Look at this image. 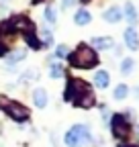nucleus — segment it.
Returning a JSON list of instances; mask_svg holds the SVG:
<instances>
[{
    "label": "nucleus",
    "instance_id": "obj_1",
    "mask_svg": "<svg viewBox=\"0 0 139 147\" xmlns=\"http://www.w3.org/2000/svg\"><path fill=\"white\" fill-rule=\"evenodd\" d=\"M65 100L74 102L76 106L88 108L94 104V94L88 88V84H84L82 80H70L67 88H65Z\"/></svg>",
    "mask_w": 139,
    "mask_h": 147
},
{
    "label": "nucleus",
    "instance_id": "obj_2",
    "mask_svg": "<svg viewBox=\"0 0 139 147\" xmlns=\"http://www.w3.org/2000/svg\"><path fill=\"white\" fill-rule=\"evenodd\" d=\"M67 59H70V63H72L74 67H92V65H96L98 63V55L92 51V47H88V45H80L74 53H70L67 55Z\"/></svg>",
    "mask_w": 139,
    "mask_h": 147
},
{
    "label": "nucleus",
    "instance_id": "obj_3",
    "mask_svg": "<svg viewBox=\"0 0 139 147\" xmlns=\"http://www.w3.org/2000/svg\"><path fill=\"white\" fill-rule=\"evenodd\" d=\"M86 141H90V131L86 125H76L65 133V145L67 147H80Z\"/></svg>",
    "mask_w": 139,
    "mask_h": 147
},
{
    "label": "nucleus",
    "instance_id": "obj_4",
    "mask_svg": "<svg viewBox=\"0 0 139 147\" xmlns=\"http://www.w3.org/2000/svg\"><path fill=\"white\" fill-rule=\"evenodd\" d=\"M111 131L117 139H125L129 135V123L123 115H115L113 121H111Z\"/></svg>",
    "mask_w": 139,
    "mask_h": 147
},
{
    "label": "nucleus",
    "instance_id": "obj_5",
    "mask_svg": "<svg viewBox=\"0 0 139 147\" xmlns=\"http://www.w3.org/2000/svg\"><path fill=\"white\" fill-rule=\"evenodd\" d=\"M6 113H8V117L14 119V121H25V119H29V110H27L23 104H19V102H8V104H6Z\"/></svg>",
    "mask_w": 139,
    "mask_h": 147
},
{
    "label": "nucleus",
    "instance_id": "obj_6",
    "mask_svg": "<svg viewBox=\"0 0 139 147\" xmlns=\"http://www.w3.org/2000/svg\"><path fill=\"white\" fill-rule=\"evenodd\" d=\"M125 45H127L129 49H137V47H139V37H137V31H135L133 27H129V29L125 31Z\"/></svg>",
    "mask_w": 139,
    "mask_h": 147
},
{
    "label": "nucleus",
    "instance_id": "obj_7",
    "mask_svg": "<svg viewBox=\"0 0 139 147\" xmlns=\"http://www.w3.org/2000/svg\"><path fill=\"white\" fill-rule=\"evenodd\" d=\"M33 100H35V104H37L39 108H45L47 106V92L43 90V88H37V90H35L33 92Z\"/></svg>",
    "mask_w": 139,
    "mask_h": 147
},
{
    "label": "nucleus",
    "instance_id": "obj_8",
    "mask_svg": "<svg viewBox=\"0 0 139 147\" xmlns=\"http://www.w3.org/2000/svg\"><path fill=\"white\" fill-rule=\"evenodd\" d=\"M74 21H76V25L84 27V25H88V23L92 21V14L86 10V8H80V10L76 12V16H74Z\"/></svg>",
    "mask_w": 139,
    "mask_h": 147
},
{
    "label": "nucleus",
    "instance_id": "obj_9",
    "mask_svg": "<svg viewBox=\"0 0 139 147\" xmlns=\"http://www.w3.org/2000/svg\"><path fill=\"white\" fill-rule=\"evenodd\" d=\"M121 16H123L121 8L113 6V8H109L107 12H104V21H107V23H119V21H121Z\"/></svg>",
    "mask_w": 139,
    "mask_h": 147
},
{
    "label": "nucleus",
    "instance_id": "obj_10",
    "mask_svg": "<svg viewBox=\"0 0 139 147\" xmlns=\"http://www.w3.org/2000/svg\"><path fill=\"white\" fill-rule=\"evenodd\" d=\"M109 82H111V76H109V71H96V76H94V84L98 88H109Z\"/></svg>",
    "mask_w": 139,
    "mask_h": 147
},
{
    "label": "nucleus",
    "instance_id": "obj_11",
    "mask_svg": "<svg viewBox=\"0 0 139 147\" xmlns=\"http://www.w3.org/2000/svg\"><path fill=\"white\" fill-rule=\"evenodd\" d=\"M92 45L96 49H111L113 47V39H111V37H94Z\"/></svg>",
    "mask_w": 139,
    "mask_h": 147
},
{
    "label": "nucleus",
    "instance_id": "obj_12",
    "mask_svg": "<svg viewBox=\"0 0 139 147\" xmlns=\"http://www.w3.org/2000/svg\"><path fill=\"white\" fill-rule=\"evenodd\" d=\"M25 39H27V43H29L33 49H39V47H41V43L37 41V37H35V33H33V27L25 31Z\"/></svg>",
    "mask_w": 139,
    "mask_h": 147
},
{
    "label": "nucleus",
    "instance_id": "obj_13",
    "mask_svg": "<svg viewBox=\"0 0 139 147\" xmlns=\"http://www.w3.org/2000/svg\"><path fill=\"white\" fill-rule=\"evenodd\" d=\"M125 16H127V21H129L131 25H135V23H137V12H135V6H133L131 2H127V4H125Z\"/></svg>",
    "mask_w": 139,
    "mask_h": 147
},
{
    "label": "nucleus",
    "instance_id": "obj_14",
    "mask_svg": "<svg viewBox=\"0 0 139 147\" xmlns=\"http://www.w3.org/2000/svg\"><path fill=\"white\" fill-rule=\"evenodd\" d=\"M25 51H14V53H10L8 57H6V65H14V63H19L21 59H25Z\"/></svg>",
    "mask_w": 139,
    "mask_h": 147
},
{
    "label": "nucleus",
    "instance_id": "obj_15",
    "mask_svg": "<svg viewBox=\"0 0 139 147\" xmlns=\"http://www.w3.org/2000/svg\"><path fill=\"white\" fill-rule=\"evenodd\" d=\"M127 94H129V88H127L125 84H119V86L115 88V98H117V100H123Z\"/></svg>",
    "mask_w": 139,
    "mask_h": 147
},
{
    "label": "nucleus",
    "instance_id": "obj_16",
    "mask_svg": "<svg viewBox=\"0 0 139 147\" xmlns=\"http://www.w3.org/2000/svg\"><path fill=\"white\" fill-rule=\"evenodd\" d=\"M131 69H133V59L125 57L123 61H121V71H123V74H131Z\"/></svg>",
    "mask_w": 139,
    "mask_h": 147
},
{
    "label": "nucleus",
    "instance_id": "obj_17",
    "mask_svg": "<svg viewBox=\"0 0 139 147\" xmlns=\"http://www.w3.org/2000/svg\"><path fill=\"white\" fill-rule=\"evenodd\" d=\"M45 18H47L49 25L55 23V8H53V6H47V8H45Z\"/></svg>",
    "mask_w": 139,
    "mask_h": 147
},
{
    "label": "nucleus",
    "instance_id": "obj_18",
    "mask_svg": "<svg viewBox=\"0 0 139 147\" xmlns=\"http://www.w3.org/2000/svg\"><path fill=\"white\" fill-rule=\"evenodd\" d=\"M51 43H53V35H51V31H49V29H43V45H45V47H49Z\"/></svg>",
    "mask_w": 139,
    "mask_h": 147
},
{
    "label": "nucleus",
    "instance_id": "obj_19",
    "mask_svg": "<svg viewBox=\"0 0 139 147\" xmlns=\"http://www.w3.org/2000/svg\"><path fill=\"white\" fill-rule=\"evenodd\" d=\"M61 74H63V67H61L59 63H53V65H51V78H59Z\"/></svg>",
    "mask_w": 139,
    "mask_h": 147
},
{
    "label": "nucleus",
    "instance_id": "obj_20",
    "mask_svg": "<svg viewBox=\"0 0 139 147\" xmlns=\"http://www.w3.org/2000/svg\"><path fill=\"white\" fill-rule=\"evenodd\" d=\"M35 78H37V71H35V69H29V71H25L23 74V82H27V80H35Z\"/></svg>",
    "mask_w": 139,
    "mask_h": 147
},
{
    "label": "nucleus",
    "instance_id": "obj_21",
    "mask_svg": "<svg viewBox=\"0 0 139 147\" xmlns=\"http://www.w3.org/2000/svg\"><path fill=\"white\" fill-rule=\"evenodd\" d=\"M55 57H67V47L65 45H59L55 49Z\"/></svg>",
    "mask_w": 139,
    "mask_h": 147
},
{
    "label": "nucleus",
    "instance_id": "obj_22",
    "mask_svg": "<svg viewBox=\"0 0 139 147\" xmlns=\"http://www.w3.org/2000/svg\"><path fill=\"white\" fill-rule=\"evenodd\" d=\"M4 51H6V47H4V45H0V55H4Z\"/></svg>",
    "mask_w": 139,
    "mask_h": 147
},
{
    "label": "nucleus",
    "instance_id": "obj_23",
    "mask_svg": "<svg viewBox=\"0 0 139 147\" xmlns=\"http://www.w3.org/2000/svg\"><path fill=\"white\" fill-rule=\"evenodd\" d=\"M135 96H137V98H139V88H135Z\"/></svg>",
    "mask_w": 139,
    "mask_h": 147
},
{
    "label": "nucleus",
    "instance_id": "obj_24",
    "mask_svg": "<svg viewBox=\"0 0 139 147\" xmlns=\"http://www.w3.org/2000/svg\"><path fill=\"white\" fill-rule=\"evenodd\" d=\"M119 147H137V145H119Z\"/></svg>",
    "mask_w": 139,
    "mask_h": 147
},
{
    "label": "nucleus",
    "instance_id": "obj_25",
    "mask_svg": "<svg viewBox=\"0 0 139 147\" xmlns=\"http://www.w3.org/2000/svg\"><path fill=\"white\" fill-rule=\"evenodd\" d=\"M135 131H137V137H139V125H137V129H135Z\"/></svg>",
    "mask_w": 139,
    "mask_h": 147
}]
</instances>
